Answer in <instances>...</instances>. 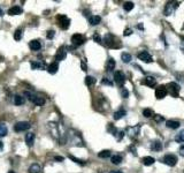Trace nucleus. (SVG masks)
I'll return each instance as SVG.
<instances>
[{"mask_svg": "<svg viewBox=\"0 0 184 173\" xmlns=\"http://www.w3.org/2000/svg\"><path fill=\"white\" fill-rule=\"evenodd\" d=\"M178 5H179L178 1H168L166 4V7H165V15H166V16L172 15V13L176 11Z\"/></svg>", "mask_w": 184, "mask_h": 173, "instance_id": "obj_1", "label": "nucleus"}, {"mask_svg": "<svg viewBox=\"0 0 184 173\" xmlns=\"http://www.w3.org/2000/svg\"><path fill=\"white\" fill-rule=\"evenodd\" d=\"M25 95L29 96V99L34 104L36 105H38V106H43L44 104H45V98L44 97H40V96H34L32 93H30V92H25Z\"/></svg>", "mask_w": 184, "mask_h": 173, "instance_id": "obj_2", "label": "nucleus"}, {"mask_svg": "<svg viewBox=\"0 0 184 173\" xmlns=\"http://www.w3.org/2000/svg\"><path fill=\"white\" fill-rule=\"evenodd\" d=\"M166 88H167V91L169 92L172 97H177L178 96V92H179V86H178L177 83L172 82V83H169Z\"/></svg>", "mask_w": 184, "mask_h": 173, "instance_id": "obj_3", "label": "nucleus"}, {"mask_svg": "<svg viewBox=\"0 0 184 173\" xmlns=\"http://www.w3.org/2000/svg\"><path fill=\"white\" fill-rule=\"evenodd\" d=\"M58 21H59V25L60 28L63 29V30H67L70 25V20L66 15H59L58 16Z\"/></svg>", "mask_w": 184, "mask_h": 173, "instance_id": "obj_4", "label": "nucleus"}, {"mask_svg": "<svg viewBox=\"0 0 184 173\" xmlns=\"http://www.w3.org/2000/svg\"><path fill=\"white\" fill-rule=\"evenodd\" d=\"M30 127H31V125L28 121H20L14 126V131L15 132H24V131L30 129Z\"/></svg>", "mask_w": 184, "mask_h": 173, "instance_id": "obj_5", "label": "nucleus"}, {"mask_svg": "<svg viewBox=\"0 0 184 173\" xmlns=\"http://www.w3.org/2000/svg\"><path fill=\"white\" fill-rule=\"evenodd\" d=\"M114 81L117 86H123L124 82H126V76H124V74L121 70H117V72L114 73Z\"/></svg>", "mask_w": 184, "mask_h": 173, "instance_id": "obj_6", "label": "nucleus"}, {"mask_svg": "<svg viewBox=\"0 0 184 173\" xmlns=\"http://www.w3.org/2000/svg\"><path fill=\"white\" fill-rule=\"evenodd\" d=\"M163 163L166 164V165H168V166H175L176 164H177V157L175 155H166L165 157H163Z\"/></svg>", "mask_w": 184, "mask_h": 173, "instance_id": "obj_7", "label": "nucleus"}, {"mask_svg": "<svg viewBox=\"0 0 184 173\" xmlns=\"http://www.w3.org/2000/svg\"><path fill=\"white\" fill-rule=\"evenodd\" d=\"M167 93H168V91H167V88L165 86H159L155 89V97L158 98V99L165 98Z\"/></svg>", "mask_w": 184, "mask_h": 173, "instance_id": "obj_8", "label": "nucleus"}, {"mask_svg": "<svg viewBox=\"0 0 184 173\" xmlns=\"http://www.w3.org/2000/svg\"><path fill=\"white\" fill-rule=\"evenodd\" d=\"M138 58L142 60V61H144V63H152L153 61V58H152V56L147 51H142L138 53Z\"/></svg>", "mask_w": 184, "mask_h": 173, "instance_id": "obj_9", "label": "nucleus"}, {"mask_svg": "<svg viewBox=\"0 0 184 173\" xmlns=\"http://www.w3.org/2000/svg\"><path fill=\"white\" fill-rule=\"evenodd\" d=\"M71 43H73L75 46L82 45V44L84 43V37H83V35H80V34L73 35V37H71Z\"/></svg>", "mask_w": 184, "mask_h": 173, "instance_id": "obj_10", "label": "nucleus"}, {"mask_svg": "<svg viewBox=\"0 0 184 173\" xmlns=\"http://www.w3.org/2000/svg\"><path fill=\"white\" fill-rule=\"evenodd\" d=\"M104 42H105V44H106L107 46H110V47H115V46H114L115 37L113 36V35L107 34L106 36H105V39H104Z\"/></svg>", "mask_w": 184, "mask_h": 173, "instance_id": "obj_11", "label": "nucleus"}, {"mask_svg": "<svg viewBox=\"0 0 184 173\" xmlns=\"http://www.w3.org/2000/svg\"><path fill=\"white\" fill-rule=\"evenodd\" d=\"M66 56H67V52L64 50V47L61 46V47L58 50L57 54H55V59H57L58 61H61V60H63V59L66 58Z\"/></svg>", "mask_w": 184, "mask_h": 173, "instance_id": "obj_12", "label": "nucleus"}, {"mask_svg": "<svg viewBox=\"0 0 184 173\" xmlns=\"http://www.w3.org/2000/svg\"><path fill=\"white\" fill-rule=\"evenodd\" d=\"M22 8L20 7V6H13V7H11L9 9H8V14L9 15H20V14H22Z\"/></svg>", "mask_w": 184, "mask_h": 173, "instance_id": "obj_13", "label": "nucleus"}, {"mask_svg": "<svg viewBox=\"0 0 184 173\" xmlns=\"http://www.w3.org/2000/svg\"><path fill=\"white\" fill-rule=\"evenodd\" d=\"M139 129H140V125H137L135 127H129L128 128V133H129V136L131 137H135L139 134Z\"/></svg>", "mask_w": 184, "mask_h": 173, "instance_id": "obj_14", "label": "nucleus"}, {"mask_svg": "<svg viewBox=\"0 0 184 173\" xmlns=\"http://www.w3.org/2000/svg\"><path fill=\"white\" fill-rule=\"evenodd\" d=\"M29 47L32 50V51H38L41 49V44H40L39 40H31L30 43H29Z\"/></svg>", "mask_w": 184, "mask_h": 173, "instance_id": "obj_15", "label": "nucleus"}, {"mask_svg": "<svg viewBox=\"0 0 184 173\" xmlns=\"http://www.w3.org/2000/svg\"><path fill=\"white\" fill-rule=\"evenodd\" d=\"M166 126L170 129H177L178 127L181 126V124L176 120H167L166 121Z\"/></svg>", "mask_w": 184, "mask_h": 173, "instance_id": "obj_16", "label": "nucleus"}, {"mask_svg": "<svg viewBox=\"0 0 184 173\" xmlns=\"http://www.w3.org/2000/svg\"><path fill=\"white\" fill-rule=\"evenodd\" d=\"M48 128L51 129L52 135H53L54 137L57 138V137H58V134H59V131H58L57 124H55V122H48Z\"/></svg>", "mask_w": 184, "mask_h": 173, "instance_id": "obj_17", "label": "nucleus"}, {"mask_svg": "<svg viewBox=\"0 0 184 173\" xmlns=\"http://www.w3.org/2000/svg\"><path fill=\"white\" fill-rule=\"evenodd\" d=\"M143 83L144 84H146V86H154L155 83H156V81H155V79L153 77V76H146V77L144 79Z\"/></svg>", "mask_w": 184, "mask_h": 173, "instance_id": "obj_18", "label": "nucleus"}, {"mask_svg": "<svg viewBox=\"0 0 184 173\" xmlns=\"http://www.w3.org/2000/svg\"><path fill=\"white\" fill-rule=\"evenodd\" d=\"M151 149L153 150V151H160V150L162 149V143H161L159 140L153 141V142L151 143Z\"/></svg>", "mask_w": 184, "mask_h": 173, "instance_id": "obj_19", "label": "nucleus"}, {"mask_svg": "<svg viewBox=\"0 0 184 173\" xmlns=\"http://www.w3.org/2000/svg\"><path fill=\"white\" fill-rule=\"evenodd\" d=\"M58 69H59V63L55 61V63H52L50 66H48V68H47V70H48V73L50 74H55L58 72Z\"/></svg>", "mask_w": 184, "mask_h": 173, "instance_id": "obj_20", "label": "nucleus"}, {"mask_svg": "<svg viewBox=\"0 0 184 173\" xmlns=\"http://www.w3.org/2000/svg\"><path fill=\"white\" fill-rule=\"evenodd\" d=\"M25 142L28 144L29 147H31L34 142V133H28L27 135H25Z\"/></svg>", "mask_w": 184, "mask_h": 173, "instance_id": "obj_21", "label": "nucleus"}, {"mask_svg": "<svg viewBox=\"0 0 184 173\" xmlns=\"http://www.w3.org/2000/svg\"><path fill=\"white\" fill-rule=\"evenodd\" d=\"M100 21H101V17L98 16V15H92L89 19V22H90L91 25H97V24L100 23Z\"/></svg>", "mask_w": 184, "mask_h": 173, "instance_id": "obj_22", "label": "nucleus"}, {"mask_svg": "<svg viewBox=\"0 0 184 173\" xmlns=\"http://www.w3.org/2000/svg\"><path fill=\"white\" fill-rule=\"evenodd\" d=\"M144 165H146V166H150V165H152V164H154L155 159L153 157H151V156H146V157H144L143 159H142Z\"/></svg>", "mask_w": 184, "mask_h": 173, "instance_id": "obj_23", "label": "nucleus"}, {"mask_svg": "<svg viewBox=\"0 0 184 173\" xmlns=\"http://www.w3.org/2000/svg\"><path fill=\"white\" fill-rule=\"evenodd\" d=\"M126 114V110L121 109V110H119V111H116V112L114 113V119L115 120H120V119H122Z\"/></svg>", "mask_w": 184, "mask_h": 173, "instance_id": "obj_24", "label": "nucleus"}, {"mask_svg": "<svg viewBox=\"0 0 184 173\" xmlns=\"http://www.w3.org/2000/svg\"><path fill=\"white\" fill-rule=\"evenodd\" d=\"M115 68V61H114V59H108L107 60V63H106V69L108 70V72H112L113 69Z\"/></svg>", "mask_w": 184, "mask_h": 173, "instance_id": "obj_25", "label": "nucleus"}, {"mask_svg": "<svg viewBox=\"0 0 184 173\" xmlns=\"http://www.w3.org/2000/svg\"><path fill=\"white\" fill-rule=\"evenodd\" d=\"M40 171H41V168L38 164H32L29 167V173H39Z\"/></svg>", "mask_w": 184, "mask_h": 173, "instance_id": "obj_26", "label": "nucleus"}, {"mask_svg": "<svg viewBox=\"0 0 184 173\" xmlns=\"http://www.w3.org/2000/svg\"><path fill=\"white\" fill-rule=\"evenodd\" d=\"M8 134V128L5 124H0V137H4Z\"/></svg>", "mask_w": 184, "mask_h": 173, "instance_id": "obj_27", "label": "nucleus"}, {"mask_svg": "<svg viewBox=\"0 0 184 173\" xmlns=\"http://www.w3.org/2000/svg\"><path fill=\"white\" fill-rule=\"evenodd\" d=\"M175 141H176V142H179V143H184V129H182V131L175 136Z\"/></svg>", "mask_w": 184, "mask_h": 173, "instance_id": "obj_28", "label": "nucleus"}, {"mask_svg": "<svg viewBox=\"0 0 184 173\" xmlns=\"http://www.w3.org/2000/svg\"><path fill=\"white\" fill-rule=\"evenodd\" d=\"M24 97H22V96H20V95H16L15 97H14V104L15 105H22V104H24Z\"/></svg>", "mask_w": 184, "mask_h": 173, "instance_id": "obj_29", "label": "nucleus"}, {"mask_svg": "<svg viewBox=\"0 0 184 173\" xmlns=\"http://www.w3.org/2000/svg\"><path fill=\"white\" fill-rule=\"evenodd\" d=\"M121 59H122V61L123 63H130L131 61V56L129 54V53H122L121 54Z\"/></svg>", "mask_w": 184, "mask_h": 173, "instance_id": "obj_30", "label": "nucleus"}, {"mask_svg": "<svg viewBox=\"0 0 184 173\" xmlns=\"http://www.w3.org/2000/svg\"><path fill=\"white\" fill-rule=\"evenodd\" d=\"M94 83H96V79H94L93 76H86L85 77V84L86 86H93Z\"/></svg>", "mask_w": 184, "mask_h": 173, "instance_id": "obj_31", "label": "nucleus"}, {"mask_svg": "<svg viewBox=\"0 0 184 173\" xmlns=\"http://www.w3.org/2000/svg\"><path fill=\"white\" fill-rule=\"evenodd\" d=\"M121 161H122V156L120 155H114L112 157V163L115 164V165H119Z\"/></svg>", "mask_w": 184, "mask_h": 173, "instance_id": "obj_32", "label": "nucleus"}, {"mask_svg": "<svg viewBox=\"0 0 184 173\" xmlns=\"http://www.w3.org/2000/svg\"><path fill=\"white\" fill-rule=\"evenodd\" d=\"M143 115L145 117V118H151V117H153V115H154V112H153L151 109H144L143 110Z\"/></svg>", "mask_w": 184, "mask_h": 173, "instance_id": "obj_33", "label": "nucleus"}, {"mask_svg": "<svg viewBox=\"0 0 184 173\" xmlns=\"http://www.w3.org/2000/svg\"><path fill=\"white\" fill-rule=\"evenodd\" d=\"M31 68H32V69L44 68V63H38V61H34V63H31Z\"/></svg>", "mask_w": 184, "mask_h": 173, "instance_id": "obj_34", "label": "nucleus"}, {"mask_svg": "<svg viewBox=\"0 0 184 173\" xmlns=\"http://www.w3.org/2000/svg\"><path fill=\"white\" fill-rule=\"evenodd\" d=\"M133 2H131V1H126V2H124V5H123V8H124V11L126 12H130L133 8Z\"/></svg>", "mask_w": 184, "mask_h": 173, "instance_id": "obj_35", "label": "nucleus"}, {"mask_svg": "<svg viewBox=\"0 0 184 173\" xmlns=\"http://www.w3.org/2000/svg\"><path fill=\"white\" fill-rule=\"evenodd\" d=\"M98 156L100 158H108V157H110V151L109 150H103V151H100L98 154Z\"/></svg>", "mask_w": 184, "mask_h": 173, "instance_id": "obj_36", "label": "nucleus"}, {"mask_svg": "<svg viewBox=\"0 0 184 173\" xmlns=\"http://www.w3.org/2000/svg\"><path fill=\"white\" fill-rule=\"evenodd\" d=\"M21 38H22V30H21V29H17L16 31H15V34H14V39L21 40Z\"/></svg>", "mask_w": 184, "mask_h": 173, "instance_id": "obj_37", "label": "nucleus"}, {"mask_svg": "<svg viewBox=\"0 0 184 173\" xmlns=\"http://www.w3.org/2000/svg\"><path fill=\"white\" fill-rule=\"evenodd\" d=\"M69 158L71 159V161H74L76 164H80V165H85V161H82V159H78V158H76L74 156H69Z\"/></svg>", "mask_w": 184, "mask_h": 173, "instance_id": "obj_38", "label": "nucleus"}, {"mask_svg": "<svg viewBox=\"0 0 184 173\" xmlns=\"http://www.w3.org/2000/svg\"><path fill=\"white\" fill-rule=\"evenodd\" d=\"M121 95H122L123 98H128L129 97V91L126 90V88H122V89H121Z\"/></svg>", "mask_w": 184, "mask_h": 173, "instance_id": "obj_39", "label": "nucleus"}, {"mask_svg": "<svg viewBox=\"0 0 184 173\" xmlns=\"http://www.w3.org/2000/svg\"><path fill=\"white\" fill-rule=\"evenodd\" d=\"M54 36H55V31H54V30H48V31H47V35H46V37H47L48 39H52V38H54Z\"/></svg>", "mask_w": 184, "mask_h": 173, "instance_id": "obj_40", "label": "nucleus"}, {"mask_svg": "<svg viewBox=\"0 0 184 173\" xmlns=\"http://www.w3.org/2000/svg\"><path fill=\"white\" fill-rule=\"evenodd\" d=\"M154 121L155 122H162V121H165V118L162 117V115H159V114H154Z\"/></svg>", "mask_w": 184, "mask_h": 173, "instance_id": "obj_41", "label": "nucleus"}, {"mask_svg": "<svg viewBox=\"0 0 184 173\" xmlns=\"http://www.w3.org/2000/svg\"><path fill=\"white\" fill-rule=\"evenodd\" d=\"M123 136H124V132H116V134H115V137H116V140L117 141H121L122 138H123Z\"/></svg>", "mask_w": 184, "mask_h": 173, "instance_id": "obj_42", "label": "nucleus"}, {"mask_svg": "<svg viewBox=\"0 0 184 173\" xmlns=\"http://www.w3.org/2000/svg\"><path fill=\"white\" fill-rule=\"evenodd\" d=\"M101 82H103V84H108V86H113V82H112V81H109V80H107L106 77H104Z\"/></svg>", "mask_w": 184, "mask_h": 173, "instance_id": "obj_43", "label": "nucleus"}, {"mask_svg": "<svg viewBox=\"0 0 184 173\" xmlns=\"http://www.w3.org/2000/svg\"><path fill=\"white\" fill-rule=\"evenodd\" d=\"M93 39H94V42H97V43H100V42H101V38H100V36L98 34L93 35Z\"/></svg>", "mask_w": 184, "mask_h": 173, "instance_id": "obj_44", "label": "nucleus"}, {"mask_svg": "<svg viewBox=\"0 0 184 173\" xmlns=\"http://www.w3.org/2000/svg\"><path fill=\"white\" fill-rule=\"evenodd\" d=\"M131 34H132L131 29H126V30H124V32H123V35H124V36H130Z\"/></svg>", "mask_w": 184, "mask_h": 173, "instance_id": "obj_45", "label": "nucleus"}, {"mask_svg": "<svg viewBox=\"0 0 184 173\" xmlns=\"http://www.w3.org/2000/svg\"><path fill=\"white\" fill-rule=\"evenodd\" d=\"M54 159L58 161H64V157H62V156H55V157H54Z\"/></svg>", "mask_w": 184, "mask_h": 173, "instance_id": "obj_46", "label": "nucleus"}, {"mask_svg": "<svg viewBox=\"0 0 184 173\" xmlns=\"http://www.w3.org/2000/svg\"><path fill=\"white\" fill-rule=\"evenodd\" d=\"M179 155L184 157V145H182V147L179 148Z\"/></svg>", "mask_w": 184, "mask_h": 173, "instance_id": "obj_47", "label": "nucleus"}, {"mask_svg": "<svg viewBox=\"0 0 184 173\" xmlns=\"http://www.w3.org/2000/svg\"><path fill=\"white\" fill-rule=\"evenodd\" d=\"M82 68H83V70H87L86 69V65L84 63H82Z\"/></svg>", "mask_w": 184, "mask_h": 173, "instance_id": "obj_48", "label": "nucleus"}, {"mask_svg": "<svg viewBox=\"0 0 184 173\" xmlns=\"http://www.w3.org/2000/svg\"><path fill=\"white\" fill-rule=\"evenodd\" d=\"M109 173H123L122 171H110Z\"/></svg>", "mask_w": 184, "mask_h": 173, "instance_id": "obj_49", "label": "nucleus"}, {"mask_svg": "<svg viewBox=\"0 0 184 173\" xmlns=\"http://www.w3.org/2000/svg\"><path fill=\"white\" fill-rule=\"evenodd\" d=\"M2 148H4V144H2V142H1V141H0V151H1V150H2Z\"/></svg>", "mask_w": 184, "mask_h": 173, "instance_id": "obj_50", "label": "nucleus"}, {"mask_svg": "<svg viewBox=\"0 0 184 173\" xmlns=\"http://www.w3.org/2000/svg\"><path fill=\"white\" fill-rule=\"evenodd\" d=\"M1 15H4V12L0 9V16H1Z\"/></svg>", "mask_w": 184, "mask_h": 173, "instance_id": "obj_51", "label": "nucleus"}, {"mask_svg": "<svg viewBox=\"0 0 184 173\" xmlns=\"http://www.w3.org/2000/svg\"><path fill=\"white\" fill-rule=\"evenodd\" d=\"M8 173H15V172H14V171H9Z\"/></svg>", "mask_w": 184, "mask_h": 173, "instance_id": "obj_52", "label": "nucleus"}, {"mask_svg": "<svg viewBox=\"0 0 184 173\" xmlns=\"http://www.w3.org/2000/svg\"><path fill=\"white\" fill-rule=\"evenodd\" d=\"M183 29H184V25H183Z\"/></svg>", "mask_w": 184, "mask_h": 173, "instance_id": "obj_53", "label": "nucleus"}, {"mask_svg": "<svg viewBox=\"0 0 184 173\" xmlns=\"http://www.w3.org/2000/svg\"><path fill=\"white\" fill-rule=\"evenodd\" d=\"M183 52H184V50H183Z\"/></svg>", "mask_w": 184, "mask_h": 173, "instance_id": "obj_54", "label": "nucleus"}]
</instances>
